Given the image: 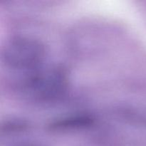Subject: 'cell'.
<instances>
[{"label":"cell","mask_w":146,"mask_h":146,"mask_svg":"<svg viewBox=\"0 0 146 146\" xmlns=\"http://www.w3.org/2000/svg\"><path fill=\"white\" fill-rule=\"evenodd\" d=\"M45 54V46L41 41L20 36L7 41L3 48L2 58L9 68L31 71L41 66Z\"/></svg>","instance_id":"cell-2"},{"label":"cell","mask_w":146,"mask_h":146,"mask_svg":"<svg viewBox=\"0 0 146 146\" xmlns=\"http://www.w3.org/2000/svg\"><path fill=\"white\" fill-rule=\"evenodd\" d=\"M94 120L88 115H78L63 118L55 121L51 127L54 129H73V128H85L92 125Z\"/></svg>","instance_id":"cell-3"},{"label":"cell","mask_w":146,"mask_h":146,"mask_svg":"<svg viewBox=\"0 0 146 146\" xmlns=\"http://www.w3.org/2000/svg\"><path fill=\"white\" fill-rule=\"evenodd\" d=\"M29 72L21 88L23 93L32 99L52 101L61 97L66 90L68 76L61 67L40 66Z\"/></svg>","instance_id":"cell-1"},{"label":"cell","mask_w":146,"mask_h":146,"mask_svg":"<svg viewBox=\"0 0 146 146\" xmlns=\"http://www.w3.org/2000/svg\"><path fill=\"white\" fill-rule=\"evenodd\" d=\"M19 146H42V145H38V144H35V143H27V144H24V145H21Z\"/></svg>","instance_id":"cell-4"}]
</instances>
